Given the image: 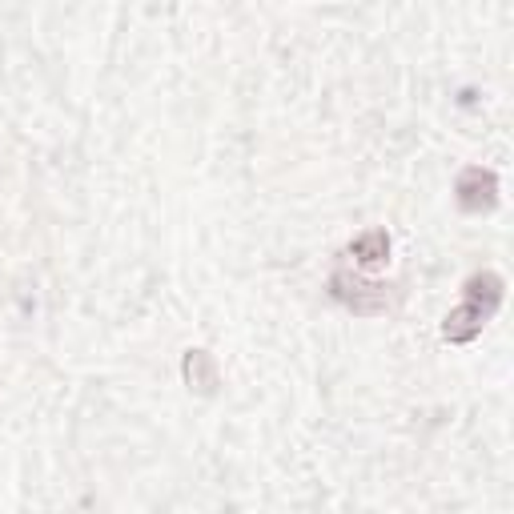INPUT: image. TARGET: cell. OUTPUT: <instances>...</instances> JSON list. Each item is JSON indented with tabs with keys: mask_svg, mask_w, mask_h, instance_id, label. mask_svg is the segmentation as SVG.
I'll return each instance as SVG.
<instances>
[{
	"mask_svg": "<svg viewBox=\"0 0 514 514\" xmlns=\"http://www.w3.org/2000/svg\"><path fill=\"white\" fill-rule=\"evenodd\" d=\"M494 193H498V181L490 169H466L458 177V205L466 213H482L494 205Z\"/></svg>",
	"mask_w": 514,
	"mask_h": 514,
	"instance_id": "cell-1",
	"label": "cell"
},
{
	"mask_svg": "<svg viewBox=\"0 0 514 514\" xmlns=\"http://www.w3.org/2000/svg\"><path fill=\"white\" fill-rule=\"evenodd\" d=\"M350 253H358V262H366V266H374V262H382V257L390 253V237H386L382 229H374V233H366V237H358Z\"/></svg>",
	"mask_w": 514,
	"mask_h": 514,
	"instance_id": "cell-2",
	"label": "cell"
}]
</instances>
